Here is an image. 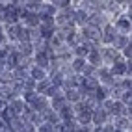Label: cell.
I'll return each mask as SVG.
<instances>
[{
  "label": "cell",
  "mask_w": 132,
  "mask_h": 132,
  "mask_svg": "<svg viewBox=\"0 0 132 132\" xmlns=\"http://www.w3.org/2000/svg\"><path fill=\"white\" fill-rule=\"evenodd\" d=\"M89 22L97 28V24H102V22H104V17L99 15V13H93V15H91V19H89Z\"/></svg>",
  "instance_id": "obj_8"
},
{
  "label": "cell",
  "mask_w": 132,
  "mask_h": 132,
  "mask_svg": "<svg viewBox=\"0 0 132 132\" xmlns=\"http://www.w3.org/2000/svg\"><path fill=\"white\" fill-rule=\"evenodd\" d=\"M34 106H36L37 112H45L47 110V101L45 99H36L34 101Z\"/></svg>",
  "instance_id": "obj_5"
},
{
  "label": "cell",
  "mask_w": 132,
  "mask_h": 132,
  "mask_svg": "<svg viewBox=\"0 0 132 132\" xmlns=\"http://www.w3.org/2000/svg\"><path fill=\"white\" fill-rule=\"evenodd\" d=\"M26 22H28L30 26L39 24V15L37 13H26Z\"/></svg>",
  "instance_id": "obj_4"
},
{
  "label": "cell",
  "mask_w": 132,
  "mask_h": 132,
  "mask_svg": "<svg viewBox=\"0 0 132 132\" xmlns=\"http://www.w3.org/2000/svg\"><path fill=\"white\" fill-rule=\"evenodd\" d=\"M75 19H76V22L84 24V22L87 21V17H86V13H84V11H76V13H75Z\"/></svg>",
  "instance_id": "obj_12"
},
{
  "label": "cell",
  "mask_w": 132,
  "mask_h": 132,
  "mask_svg": "<svg viewBox=\"0 0 132 132\" xmlns=\"http://www.w3.org/2000/svg\"><path fill=\"white\" fill-rule=\"evenodd\" d=\"M117 24H119V28H123V30H130V21H127V19H121Z\"/></svg>",
  "instance_id": "obj_17"
},
{
  "label": "cell",
  "mask_w": 132,
  "mask_h": 132,
  "mask_svg": "<svg viewBox=\"0 0 132 132\" xmlns=\"http://www.w3.org/2000/svg\"><path fill=\"white\" fill-rule=\"evenodd\" d=\"M130 54H132V50H130V45H127V47H125V56H127V58H130Z\"/></svg>",
  "instance_id": "obj_31"
},
{
  "label": "cell",
  "mask_w": 132,
  "mask_h": 132,
  "mask_svg": "<svg viewBox=\"0 0 132 132\" xmlns=\"http://www.w3.org/2000/svg\"><path fill=\"white\" fill-rule=\"evenodd\" d=\"M10 123H11V128H13L15 132H21L22 125H21V121H19V119H13V121H10Z\"/></svg>",
  "instance_id": "obj_15"
},
{
  "label": "cell",
  "mask_w": 132,
  "mask_h": 132,
  "mask_svg": "<svg viewBox=\"0 0 132 132\" xmlns=\"http://www.w3.org/2000/svg\"><path fill=\"white\" fill-rule=\"evenodd\" d=\"M2 113H4L6 121H13V117H15V113H13L11 110H6V112H2Z\"/></svg>",
  "instance_id": "obj_26"
},
{
  "label": "cell",
  "mask_w": 132,
  "mask_h": 132,
  "mask_svg": "<svg viewBox=\"0 0 132 132\" xmlns=\"http://www.w3.org/2000/svg\"><path fill=\"white\" fill-rule=\"evenodd\" d=\"M89 60H91V63H97V61H99V52H97V50H91V52H89Z\"/></svg>",
  "instance_id": "obj_24"
},
{
  "label": "cell",
  "mask_w": 132,
  "mask_h": 132,
  "mask_svg": "<svg viewBox=\"0 0 132 132\" xmlns=\"http://www.w3.org/2000/svg\"><path fill=\"white\" fill-rule=\"evenodd\" d=\"M37 63H39V67L48 65V56L45 54V52H39V54H37Z\"/></svg>",
  "instance_id": "obj_10"
},
{
  "label": "cell",
  "mask_w": 132,
  "mask_h": 132,
  "mask_svg": "<svg viewBox=\"0 0 132 132\" xmlns=\"http://www.w3.org/2000/svg\"><path fill=\"white\" fill-rule=\"evenodd\" d=\"M15 78H17V80H26V71L17 69V71H15Z\"/></svg>",
  "instance_id": "obj_16"
},
{
  "label": "cell",
  "mask_w": 132,
  "mask_h": 132,
  "mask_svg": "<svg viewBox=\"0 0 132 132\" xmlns=\"http://www.w3.org/2000/svg\"><path fill=\"white\" fill-rule=\"evenodd\" d=\"M116 47L125 48V47H127V39H125V37H117V39H116Z\"/></svg>",
  "instance_id": "obj_20"
},
{
  "label": "cell",
  "mask_w": 132,
  "mask_h": 132,
  "mask_svg": "<svg viewBox=\"0 0 132 132\" xmlns=\"http://www.w3.org/2000/svg\"><path fill=\"white\" fill-rule=\"evenodd\" d=\"M15 116H21V113H24L26 112V106L21 102V101H17V102H13V110H11Z\"/></svg>",
  "instance_id": "obj_3"
},
{
  "label": "cell",
  "mask_w": 132,
  "mask_h": 132,
  "mask_svg": "<svg viewBox=\"0 0 132 132\" xmlns=\"http://www.w3.org/2000/svg\"><path fill=\"white\" fill-rule=\"evenodd\" d=\"M26 7H28V10H37V7H41V2H28Z\"/></svg>",
  "instance_id": "obj_27"
},
{
  "label": "cell",
  "mask_w": 132,
  "mask_h": 132,
  "mask_svg": "<svg viewBox=\"0 0 132 132\" xmlns=\"http://www.w3.org/2000/svg\"><path fill=\"white\" fill-rule=\"evenodd\" d=\"M89 119H91V112L89 110H84V112H80V123H89Z\"/></svg>",
  "instance_id": "obj_11"
},
{
  "label": "cell",
  "mask_w": 132,
  "mask_h": 132,
  "mask_svg": "<svg viewBox=\"0 0 132 132\" xmlns=\"http://www.w3.org/2000/svg\"><path fill=\"white\" fill-rule=\"evenodd\" d=\"M2 127H4V125H2V121H0V130H2Z\"/></svg>",
  "instance_id": "obj_33"
},
{
  "label": "cell",
  "mask_w": 132,
  "mask_h": 132,
  "mask_svg": "<svg viewBox=\"0 0 132 132\" xmlns=\"http://www.w3.org/2000/svg\"><path fill=\"white\" fill-rule=\"evenodd\" d=\"M101 76H102V80H104V82H112V78H110V73L106 71V69H101Z\"/></svg>",
  "instance_id": "obj_22"
},
{
  "label": "cell",
  "mask_w": 132,
  "mask_h": 132,
  "mask_svg": "<svg viewBox=\"0 0 132 132\" xmlns=\"http://www.w3.org/2000/svg\"><path fill=\"white\" fill-rule=\"evenodd\" d=\"M63 104H65V101H63V99H54V108H56V110H61V108H65Z\"/></svg>",
  "instance_id": "obj_21"
},
{
  "label": "cell",
  "mask_w": 132,
  "mask_h": 132,
  "mask_svg": "<svg viewBox=\"0 0 132 132\" xmlns=\"http://www.w3.org/2000/svg\"><path fill=\"white\" fill-rule=\"evenodd\" d=\"M0 41H2V37H0Z\"/></svg>",
  "instance_id": "obj_35"
},
{
  "label": "cell",
  "mask_w": 132,
  "mask_h": 132,
  "mask_svg": "<svg viewBox=\"0 0 132 132\" xmlns=\"http://www.w3.org/2000/svg\"><path fill=\"white\" fill-rule=\"evenodd\" d=\"M21 132H34V128H32V125H30V123H26V125H22Z\"/></svg>",
  "instance_id": "obj_29"
},
{
  "label": "cell",
  "mask_w": 132,
  "mask_h": 132,
  "mask_svg": "<svg viewBox=\"0 0 132 132\" xmlns=\"http://www.w3.org/2000/svg\"><path fill=\"white\" fill-rule=\"evenodd\" d=\"M19 26H15V24H11L10 26V30H7V34H10V37H19Z\"/></svg>",
  "instance_id": "obj_13"
},
{
  "label": "cell",
  "mask_w": 132,
  "mask_h": 132,
  "mask_svg": "<svg viewBox=\"0 0 132 132\" xmlns=\"http://www.w3.org/2000/svg\"><path fill=\"white\" fill-rule=\"evenodd\" d=\"M32 76L36 78V80L43 82V80H45V71H43V69H39V67H36V69L32 71Z\"/></svg>",
  "instance_id": "obj_7"
},
{
  "label": "cell",
  "mask_w": 132,
  "mask_h": 132,
  "mask_svg": "<svg viewBox=\"0 0 132 132\" xmlns=\"http://www.w3.org/2000/svg\"><path fill=\"white\" fill-rule=\"evenodd\" d=\"M37 89H39V91H45V93H47V89H48V82H45V80H43V82H41V84L37 86Z\"/></svg>",
  "instance_id": "obj_28"
},
{
  "label": "cell",
  "mask_w": 132,
  "mask_h": 132,
  "mask_svg": "<svg viewBox=\"0 0 132 132\" xmlns=\"http://www.w3.org/2000/svg\"><path fill=\"white\" fill-rule=\"evenodd\" d=\"M95 132H104V130H102V128H97V130H95Z\"/></svg>",
  "instance_id": "obj_32"
},
{
  "label": "cell",
  "mask_w": 132,
  "mask_h": 132,
  "mask_svg": "<svg viewBox=\"0 0 132 132\" xmlns=\"http://www.w3.org/2000/svg\"><path fill=\"white\" fill-rule=\"evenodd\" d=\"M73 67L76 69V71H80V69H84V60H82V58H78V60L75 61V63H73Z\"/></svg>",
  "instance_id": "obj_23"
},
{
  "label": "cell",
  "mask_w": 132,
  "mask_h": 132,
  "mask_svg": "<svg viewBox=\"0 0 132 132\" xmlns=\"http://www.w3.org/2000/svg\"><path fill=\"white\" fill-rule=\"evenodd\" d=\"M123 101H125V102H130V91H123Z\"/></svg>",
  "instance_id": "obj_30"
},
{
  "label": "cell",
  "mask_w": 132,
  "mask_h": 132,
  "mask_svg": "<svg viewBox=\"0 0 132 132\" xmlns=\"http://www.w3.org/2000/svg\"><path fill=\"white\" fill-rule=\"evenodd\" d=\"M104 34H106V36H102V39L106 41V43L113 41V36H116V34H113V26H106V30H104Z\"/></svg>",
  "instance_id": "obj_6"
},
{
  "label": "cell",
  "mask_w": 132,
  "mask_h": 132,
  "mask_svg": "<svg viewBox=\"0 0 132 132\" xmlns=\"http://www.w3.org/2000/svg\"><path fill=\"white\" fill-rule=\"evenodd\" d=\"M91 119H93L95 123H99V125H101V123H104V119H106V113H104L102 110H97L95 113H91Z\"/></svg>",
  "instance_id": "obj_2"
},
{
  "label": "cell",
  "mask_w": 132,
  "mask_h": 132,
  "mask_svg": "<svg viewBox=\"0 0 132 132\" xmlns=\"http://www.w3.org/2000/svg\"><path fill=\"white\" fill-rule=\"evenodd\" d=\"M30 50H32V45L30 43H22V48H21V54H30Z\"/></svg>",
  "instance_id": "obj_19"
},
{
  "label": "cell",
  "mask_w": 132,
  "mask_h": 132,
  "mask_svg": "<svg viewBox=\"0 0 132 132\" xmlns=\"http://www.w3.org/2000/svg\"><path fill=\"white\" fill-rule=\"evenodd\" d=\"M24 99H26V101H30V102H34V101H36V99H37V97H36V95H34L32 91H24Z\"/></svg>",
  "instance_id": "obj_25"
},
{
  "label": "cell",
  "mask_w": 132,
  "mask_h": 132,
  "mask_svg": "<svg viewBox=\"0 0 132 132\" xmlns=\"http://www.w3.org/2000/svg\"><path fill=\"white\" fill-rule=\"evenodd\" d=\"M0 37H2V30H0Z\"/></svg>",
  "instance_id": "obj_34"
},
{
  "label": "cell",
  "mask_w": 132,
  "mask_h": 132,
  "mask_svg": "<svg viewBox=\"0 0 132 132\" xmlns=\"http://www.w3.org/2000/svg\"><path fill=\"white\" fill-rule=\"evenodd\" d=\"M113 73H116V75H123V73H127V63H123V61H117L116 67H113Z\"/></svg>",
  "instance_id": "obj_9"
},
{
  "label": "cell",
  "mask_w": 132,
  "mask_h": 132,
  "mask_svg": "<svg viewBox=\"0 0 132 132\" xmlns=\"http://www.w3.org/2000/svg\"><path fill=\"white\" fill-rule=\"evenodd\" d=\"M67 99H69V101H78V99H80V95H78V91H76V89H69Z\"/></svg>",
  "instance_id": "obj_14"
},
{
  "label": "cell",
  "mask_w": 132,
  "mask_h": 132,
  "mask_svg": "<svg viewBox=\"0 0 132 132\" xmlns=\"http://www.w3.org/2000/svg\"><path fill=\"white\" fill-rule=\"evenodd\" d=\"M61 116H63L67 121L73 117V112H71V108H61Z\"/></svg>",
  "instance_id": "obj_18"
},
{
  "label": "cell",
  "mask_w": 132,
  "mask_h": 132,
  "mask_svg": "<svg viewBox=\"0 0 132 132\" xmlns=\"http://www.w3.org/2000/svg\"><path fill=\"white\" fill-rule=\"evenodd\" d=\"M84 37L89 39V41H97V39L101 37V30L95 28V26H87V28L84 30Z\"/></svg>",
  "instance_id": "obj_1"
}]
</instances>
